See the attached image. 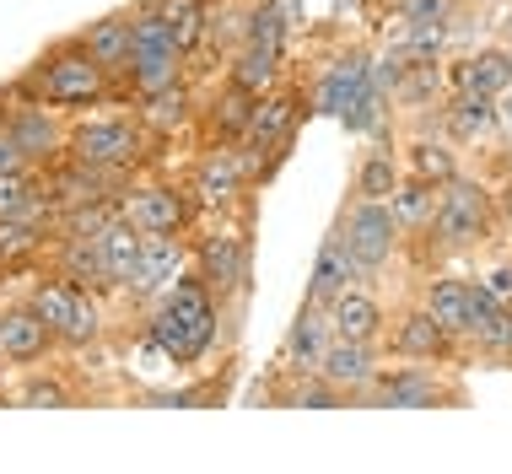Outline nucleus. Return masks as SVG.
Wrapping results in <instances>:
<instances>
[{
    "label": "nucleus",
    "mask_w": 512,
    "mask_h": 474,
    "mask_svg": "<svg viewBox=\"0 0 512 474\" xmlns=\"http://www.w3.org/2000/svg\"><path fill=\"white\" fill-rule=\"evenodd\" d=\"M146 141H151V135H146V124L135 119V114H103V119L76 124V130H71V146H65V157L130 173V167L146 157Z\"/></svg>",
    "instance_id": "nucleus-5"
},
{
    "label": "nucleus",
    "mask_w": 512,
    "mask_h": 474,
    "mask_svg": "<svg viewBox=\"0 0 512 474\" xmlns=\"http://www.w3.org/2000/svg\"><path fill=\"white\" fill-rule=\"evenodd\" d=\"M227 81H238L243 92L265 97L270 87H281V54L270 49H254V44H238V54H232V71Z\"/></svg>",
    "instance_id": "nucleus-30"
},
{
    "label": "nucleus",
    "mask_w": 512,
    "mask_h": 474,
    "mask_svg": "<svg viewBox=\"0 0 512 474\" xmlns=\"http://www.w3.org/2000/svg\"><path fill=\"white\" fill-rule=\"evenodd\" d=\"M459 0H399V22L405 27H453Z\"/></svg>",
    "instance_id": "nucleus-36"
},
{
    "label": "nucleus",
    "mask_w": 512,
    "mask_h": 474,
    "mask_svg": "<svg viewBox=\"0 0 512 474\" xmlns=\"http://www.w3.org/2000/svg\"><path fill=\"white\" fill-rule=\"evenodd\" d=\"M496 130H507V135H512V87L496 97Z\"/></svg>",
    "instance_id": "nucleus-42"
},
{
    "label": "nucleus",
    "mask_w": 512,
    "mask_h": 474,
    "mask_svg": "<svg viewBox=\"0 0 512 474\" xmlns=\"http://www.w3.org/2000/svg\"><path fill=\"white\" fill-rule=\"evenodd\" d=\"M22 404H65V388H60V383H38V378H33V383L22 388Z\"/></svg>",
    "instance_id": "nucleus-40"
},
{
    "label": "nucleus",
    "mask_w": 512,
    "mask_h": 474,
    "mask_svg": "<svg viewBox=\"0 0 512 474\" xmlns=\"http://www.w3.org/2000/svg\"><path fill=\"white\" fill-rule=\"evenodd\" d=\"M480 286H486L491 297L502 302V308H512V264H496V270H491V275H486V281H480Z\"/></svg>",
    "instance_id": "nucleus-39"
},
{
    "label": "nucleus",
    "mask_w": 512,
    "mask_h": 474,
    "mask_svg": "<svg viewBox=\"0 0 512 474\" xmlns=\"http://www.w3.org/2000/svg\"><path fill=\"white\" fill-rule=\"evenodd\" d=\"M442 124H448L453 141H480V135H491V130H496V97L459 92L448 108H442Z\"/></svg>",
    "instance_id": "nucleus-25"
},
{
    "label": "nucleus",
    "mask_w": 512,
    "mask_h": 474,
    "mask_svg": "<svg viewBox=\"0 0 512 474\" xmlns=\"http://www.w3.org/2000/svg\"><path fill=\"white\" fill-rule=\"evenodd\" d=\"M184 259H189L184 237H146L141 259H135V275L124 291H130V297H162V291L184 275Z\"/></svg>",
    "instance_id": "nucleus-15"
},
{
    "label": "nucleus",
    "mask_w": 512,
    "mask_h": 474,
    "mask_svg": "<svg viewBox=\"0 0 512 474\" xmlns=\"http://www.w3.org/2000/svg\"><path fill=\"white\" fill-rule=\"evenodd\" d=\"M248 189V162L238 146L227 141H211V151L195 162V173H189V194H195L200 205H216V211H227V205H238V194Z\"/></svg>",
    "instance_id": "nucleus-9"
},
{
    "label": "nucleus",
    "mask_w": 512,
    "mask_h": 474,
    "mask_svg": "<svg viewBox=\"0 0 512 474\" xmlns=\"http://www.w3.org/2000/svg\"><path fill=\"white\" fill-rule=\"evenodd\" d=\"M502 33H507V38H512V6H507V22H502Z\"/></svg>",
    "instance_id": "nucleus-45"
},
{
    "label": "nucleus",
    "mask_w": 512,
    "mask_h": 474,
    "mask_svg": "<svg viewBox=\"0 0 512 474\" xmlns=\"http://www.w3.org/2000/svg\"><path fill=\"white\" fill-rule=\"evenodd\" d=\"M54 270H60V281H71L81 291H114L108 259H103V237H60L54 243Z\"/></svg>",
    "instance_id": "nucleus-17"
},
{
    "label": "nucleus",
    "mask_w": 512,
    "mask_h": 474,
    "mask_svg": "<svg viewBox=\"0 0 512 474\" xmlns=\"http://www.w3.org/2000/svg\"><path fill=\"white\" fill-rule=\"evenodd\" d=\"M491 205H496V216H502V221H512V178L491 194Z\"/></svg>",
    "instance_id": "nucleus-43"
},
{
    "label": "nucleus",
    "mask_w": 512,
    "mask_h": 474,
    "mask_svg": "<svg viewBox=\"0 0 512 474\" xmlns=\"http://www.w3.org/2000/svg\"><path fill=\"white\" fill-rule=\"evenodd\" d=\"M389 351L405 356V361H448V356H453V334L442 329L426 308H410V313L389 329Z\"/></svg>",
    "instance_id": "nucleus-16"
},
{
    "label": "nucleus",
    "mask_w": 512,
    "mask_h": 474,
    "mask_svg": "<svg viewBox=\"0 0 512 474\" xmlns=\"http://www.w3.org/2000/svg\"><path fill=\"white\" fill-rule=\"evenodd\" d=\"M329 340H335V329H329V313L313 308V302H302L297 324H292V334H286V351H281L286 367L302 372V378H313L318 361H324V351H329Z\"/></svg>",
    "instance_id": "nucleus-18"
},
{
    "label": "nucleus",
    "mask_w": 512,
    "mask_h": 474,
    "mask_svg": "<svg viewBox=\"0 0 512 474\" xmlns=\"http://www.w3.org/2000/svg\"><path fill=\"white\" fill-rule=\"evenodd\" d=\"M356 281H367V275H362V264H356L351 243H345V232L335 227V232L324 237V248H318V259H313L308 302H313V308H329V302H335L340 291H351Z\"/></svg>",
    "instance_id": "nucleus-14"
},
{
    "label": "nucleus",
    "mask_w": 512,
    "mask_h": 474,
    "mask_svg": "<svg viewBox=\"0 0 512 474\" xmlns=\"http://www.w3.org/2000/svg\"><path fill=\"white\" fill-rule=\"evenodd\" d=\"M254 103H259L254 92H243L238 81H227V87H221V97L211 103V141L238 146L243 130H248V119H254Z\"/></svg>",
    "instance_id": "nucleus-29"
},
{
    "label": "nucleus",
    "mask_w": 512,
    "mask_h": 474,
    "mask_svg": "<svg viewBox=\"0 0 512 474\" xmlns=\"http://www.w3.org/2000/svg\"><path fill=\"white\" fill-rule=\"evenodd\" d=\"M54 221L49 216H0V259H27L49 243Z\"/></svg>",
    "instance_id": "nucleus-32"
},
{
    "label": "nucleus",
    "mask_w": 512,
    "mask_h": 474,
    "mask_svg": "<svg viewBox=\"0 0 512 474\" xmlns=\"http://www.w3.org/2000/svg\"><path fill=\"white\" fill-rule=\"evenodd\" d=\"M200 275H205V286L216 291V297H243L248 291V237L238 227H227V232H211L200 243Z\"/></svg>",
    "instance_id": "nucleus-10"
},
{
    "label": "nucleus",
    "mask_w": 512,
    "mask_h": 474,
    "mask_svg": "<svg viewBox=\"0 0 512 474\" xmlns=\"http://www.w3.org/2000/svg\"><path fill=\"white\" fill-rule=\"evenodd\" d=\"M281 11H286V22L302 27V0H281Z\"/></svg>",
    "instance_id": "nucleus-44"
},
{
    "label": "nucleus",
    "mask_w": 512,
    "mask_h": 474,
    "mask_svg": "<svg viewBox=\"0 0 512 474\" xmlns=\"http://www.w3.org/2000/svg\"><path fill=\"white\" fill-rule=\"evenodd\" d=\"M469 286L475 281H464V275H437V281L426 286V302H421L453 340H464V324H469Z\"/></svg>",
    "instance_id": "nucleus-24"
},
{
    "label": "nucleus",
    "mask_w": 512,
    "mask_h": 474,
    "mask_svg": "<svg viewBox=\"0 0 512 474\" xmlns=\"http://www.w3.org/2000/svg\"><path fill=\"white\" fill-rule=\"evenodd\" d=\"M27 308L44 318L54 345H65V351H87L103 334V313H98V302H92V291L60 281V275H54V281H38L27 291Z\"/></svg>",
    "instance_id": "nucleus-3"
},
{
    "label": "nucleus",
    "mask_w": 512,
    "mask_h": 474,
    "mask_svg": "<svg viewBox=\"0 0 512 474\" xmlns=\"http://www.w3.org/2000/svg\"><path fill=\"white\" fill-rule=\"evenodd\" d=\"M189 114H195V97H189L184 81H173V87H162V92H146L141 108H135V119L146 124V135H173V130H184Z\"/></svg>",
    "instance_id": "nucleus-23"
},
{
    "label": "nucleus",
    "mask_w": 512,
    "mask_h": 474,
    "mask_svg": "<svg viewBox=\"0 0 512 474\" xmlns=\"http://www.w3.org/2000/svg\"><path fill=\"white\" fill-rule=\"evenodd\" d=\"M205 6H221V0H205Z\"/></svg>",
    "instance_id": "nucleus-46"
},
{
    "label": "nucleus",
    "mask_w": 512,
    "mask_h": 474,
    "mask_svg": "<svg viewBox=\"0 0 512 474\" xmlns=\"http://www.w3.org/2000/svg\"><path fill=\"white\" fill-rule=\"evenodd\" d=\"M49 345H54L49 324L27 308V302L0 313V356H6V361H22V367H27V361H44Z\"/></svg>",
    "instance_id": "nucleus-19"
},
{
    "label": "nucleus",
    "mask_w": 512,
    "mask_h": 474,
    "mask_svg": "<svg viewBox=\"0 0 512 474\" xmlns=\"http://www.w3.org/2000/svg\"><path fill=\"white\" fill-rule=\"evenodd\" d=\"M340 399H345V394H340L335 383H324L318 372H313L308 383H297L292 394H286V404H297V410H329V404H340Z\"/></svg>",
    "instance_id": "nucleus-37"
},
{
    "label": "nucleus",
    "mask_w": 512,
    "mask_h": 474,
    "mask_svg": "<svg viewBox=\"0 0 512 474\" xmlns=\"http://www.w3.org/2000/svg\"><path fill=\"white\" fill-rule=\"evenodd\" d=\"M221 329V297L205 286V275H178V281L157 297V313H151V351L168 356L173 367H195L205 361V351L216 345Z\"/></svg>",
    "instance_id": "nucleus-1"
},
{
    "label": "nucleus",
    "mask_w": 512,
    "mask_h": 474,
    "mask_svg": "<svg viewBox=\"0 0 512 474\" xmlns=\"http://www.w3.org/2000/svg\"><path fill=\"white\" fill-rule=\"evenodd\" d=\"M329 329H335V340H383V308L378 297H367V291H340L335 302H329Z\"/></svg>",
    "instance_id": "nucleus-20"
},
{
    "label": "nucleus",
    "mask_w": 512,
    "mask_h": 474,
    "mask_svg": "<svg viewBox=\"0 0 512 474\" xmlns=\"http://www.w3.org/2000/svg\"><path fill=\"white\" fill-rule=\"evenodd\" d=\"M459 92H480V97H502L512 87V44H491V49H475L469 60L453 71Z\"/></svg>",
    "instance_id": "nucleus-21"
},
{
    "label": "nucleus",
    "mask_w": 512,
    "mask_h": 474,
    "mask_svg": "<svg viewBox=\"0 0 512 474\" xmlns=\"http://www.w3.org/2000/svg\"><path fill=\"white\" fill-rule=\"evenodd\" d=\"M486 356H502V361H512V308H507V318H502V334H496V345Z\"/></svg>",
    "instance_id": "nucleus-41"
},
{
    "label": "nucleus",
    "mask_w": 512,
    "mask_h": 474,
    "mask_svg": "<svg viewBox=\"0 0 512 474\" xmlns=\"http://www.w3.org/2000/svg\"><path fill=\"white\" fill-rule=\"evenodd\" d=\"M491 189L475 184V178L453 173L448 184L437 189V216H432V237L442 248H480L491 237Z\"/></svg>",
    "instance_id": "nucleus-4"
},
{
    "label": "nucleus",
    "mask_w": 512,
    "mask_h": 474,
    "mask_svg": "<svg viewBox=\"0 0 512 474\" xmlns=\"http://www.w3.org/2000/svg\"><path fill=\"white\" fill-rule=\"evenodd\" d=\"M17 167H33V162H27V151L17 146V135H11V124L0 119V173H17Z\"/></svg>",
    "instance_id": "nucleus-38"
},
{
    "label": "nucleus",
    "mask_w": 512,
    "mask_h": 474,
    "mask_svg": "<svg viewBox=\"0 0 512 474\" xmlns=\"http://www.w3.org/2000/svg\"><path fill=\"white\" fill-rule=\"evenodd\" d=\"M108 81L114 76L92 60L87 44L71 38V44H60L49 60H38V71L27 76V87H33V97H44L54 108H92L108 97Z\"/></svg>",
    "instance_id": "nucleus-2"
},
{
    "label": "nucleus",
    "mask_w": 512,
    "mask_h": 474,
    "mask_svg": "<svg viewBox=\"0 0 512 474\" xmlns=\"http://www.w3.org/2000/svg\"><path fill=\"white\" fill-rule=\"evenodd\" d=\"M162 11H168L173 44L184 54H195L205 38H211V6H205V0H162Z\"/></svg>",
    "instance_id": "nucleus-33"
},
{
    "label": "nucleus",
    "mask_w": 512,
    "mask_h": 474,
    "mask_svg": "<svg viewBox=\"0 0 512 474\" xmlns=\"http://www.w3.org/2000/svg\"><path fill=\"white\" fill-rule=\"evenodd\" d=\"M394 97L421 114L426 103H437V97H442V65H437V60H415L410 71H405V81L394 87Z\"/></svg>",
    "instance_id": "nucleus-34"
},
{
    "label": "nucleus",
    "mask_w": 512,
    "mask_h": 474,
    "mask_svg": "<svg viewBox=\"0 0 512 474\" xmlns=\"http://www.w3.org/2000/svg\"><path fill=\"white\" fill-rule=\"evenodd\" d=\"M340 232H345V243H351L356 264H362V275H378L383 264L399 254V221L389 211V200H351Z\"/></svg>",
    "instance_id": "nucleus-6"
},
{
    "label": "nucleus",
    "mask_w": 512,
    "mask_h": 474,
    "mask_svg": "<svg viewBox=\"0 0 512 474\" xmlns=\"http://www.w3.org/2000/svg\"><path fill=\"white\" fill-rule=\"evenodd\" d=\"M119 211L146 237H178L189 227V216H195V205H189V194L173 189V184H141V189H124Z\"/></svg>",
    "instance_id": "nucleus-7"
},
{
    "label": "nucleus",
    "mask_w": 512,
    "mask_h": 474,
    "mask_svg": "<svg viewBox=\"0 0 512 474\" xmlns=\"http://www.w3.org/2000/svg\"><path fill=\"white\" fill-rule=\"evenodd\" d=\"M292 33H297V27L286 22L281 0H259V6L243 17V44L270 49V54H281V60H286V38H292Z\"/></svg>",
    "instance_id": "nucleus-31"
},
{
    "label": "nucleus",
    "mask_w": 512,
    "mask_h": 474,
    "mask_svg": "<svg viewBox=\"0 0 512 474\" xmlns=\"http://www.w3.org/2000/svg\"><path fill=\"white\" fill-rule=\"evenodd\" d=\"M394 189H399V151L378 141L362 162H356V184H351V194H356V200H389Z\"/></svg>",
    "instance_id": "nucleus-28"
},
{
    "label": "nucleus",
    "mask_w": 512,
    "mask_h": 474,
    "mask_svg": "<svg viewBox=\"0 0 512 474\" xmlns=\"http://www.w3.org/2000/svg\"><path fill=\"white\" fill-rule=\"evenodd\" d=\"M389 211H394V221H399V232H432L437 184H421V178H399V189L389 194Z\"/></svg>",
    "instance_id": "nucleus-26"
},
{
    "label": "nucleus",
    "mask_w": 512,
    "mask_h": 474,
    "mask_svg": "<svg viewBox=\"0 0 512 474\" xmlns=\"http://www.w3.org/2000/svg\"><path fill=\"white\" fill-rule=\"evenodd\" d=\"M372 92V54L367 49H345L335 54V60L324 65V76L313 81V114H329V119H340L345 108H356L362 97Z\"/></svg>",
    "instance_id": "nucleus-8"
},
{
    "label": "nucleus",
    "mask_w": 512,
    "mask_h": 474,
    "mask_svg": "<svg viewBox=\"0 0 512 474\" xmlns=\"http://www.w3.org/2000/svg\"><path fill=\"white\" fill-rule=\"evenodd\" d=\"M103 237V259H108V281L114 286H130V275H135V259H141V243H146V232H135L130 221H124V211L108 221V227L98 232Z\"/></svg>",
    "instance_id": "nucleus-27"
},
{
    "label": "nucleus",
    "mask_w": 512,
    "mask_h": 474,
    "mask_svg": "<svg viewBox=\"0 0 512 474\" xmlns=\"http://www.w3.org/2000/svg\"><path fill=\"white\" fill-rule=\"evenodd\" d=\"M378 340H329L324 361H318V378L335 383L345 399L351 394H367L372 378H378Z\"/></svg>",
    "instance_id": "nucleus-13"
},
{
    "label": "nucleus",
    "mask_w": 512,
    "mask_h": 474,
    "mask_svg": "<svg viewBox=\"0 0 512 474\" xmlns=\"http://www.w3.org/2000/svg\"><path fill=\"white\" fill-rule=\"evenodd\" d=\"M405 157H410V178H421V184H437V189L448 184L453 173H459L453 151H448V146H437V141H415Z\"/></svg>",
    "instance_id": "nucleus-35"
},
{
    "label": "nucleus",
    "mask_w": 512,
    "mask_h": 474,
    "mask_svg": "<svg viewBox=\"0 0 512 474\" xmlns=\"http://www.w3.org/2000/svg\"><path fill=\"white\" fill-rule=\"evenodd\" d=\"M81 44H87V54L103 65L108 76H124V65H130V44H135V22H130V11L92 22L87 33H81Z\"/></svg>",
    "instance_id": "nucleus-22"
},
{
    "label": "nucleus",
    "mask_w": 512,
    "mask_h": 474,
    "mask_svg": "<svg viewBox=\"0 0 512 474\" xmlns=\"http://www.w3.org/2000/svg\"><path fill=\"white\" fill-rule=\"evenodd\" d=\"M372 404H389V410H432V404H448L459 399L453 388H442L437 372L426 367H399V372H378L367 388Z\"/></svg>",
    "instance_id": "nucleus-12"
},
{
    "label": "nucleus",
    "mask_w": 512,
    "mask_h": 474,
    "mask_svg": "<svg viewBox=\"0 0 512 474\" xmlns=\"http://www.w3.org/2000/svg\"><path fill=\"white\" fill-rule=\"evenodd\" d=\"M6 124H11V135H17V146L27 151V162H54L65 146H71V130L60 124V108L44 103V97L11 108Z\"/></svg>",
    "instance_id": "nucleus-11"
}]
</instances>
